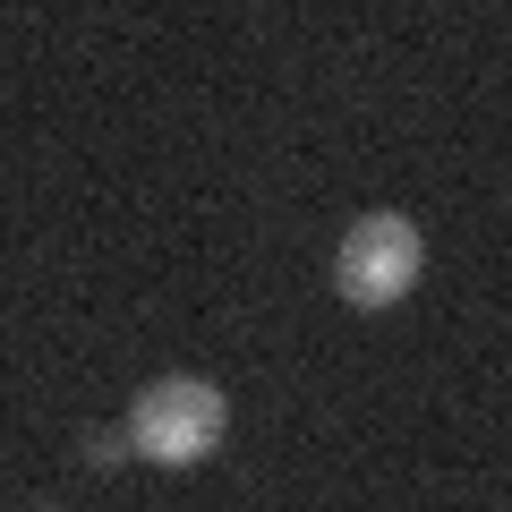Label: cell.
I'll return each instance as SVG.
<instances>
[{
	"label": "cell",
	"instance_id": "obj_1",
	"mask_svg": "<svg viewBox=\"0 0 512 512\" xmlns=\"http://www.w3.org/2000/svg\"><path fill=\"white\" fill-rule=\"evenodd\" d=\"M231 427V402H222V384L205 376H154L128 410V444L154 461V470H197L205 453L222 444Z\"/></svg>",
	"mask_w": 512,
	"mask_h": 512
},
{
	"label": "cell",
	"instance_id": "obj_2",
	"mask_svg": "<svg viewBox=\"0 0 512 512\" xmlns=\"http://www.w3.org/2000/svg\"><path fill=\"white\" fill-rule=\"evenodd\" d=\"M419 274H427V239L410 214H359L333 248V291L350 308H393L419 291Z\"/></svg>",
	"mask_w": 512,
	"mask_h": 512
}]
</instances>
